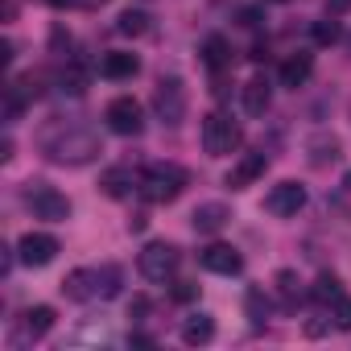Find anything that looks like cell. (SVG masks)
Masks as SVG:
<instances>
[{
    "label": "cell",
    "instance_id": "obj_13",
    "mask_svg": "<svg viewBox=\"0 0 351 351\" xmlns=\"http://www.w3.org/2000/svg\"><path fill=\"white\" fill-rule=\"evenodd\" d=\"M228 223H232V211H228L223 203H199L195 215H191V228H195L199 236H219Z\"/></svg>",
    "mask_w": 351,
    "mask_h": 351
},
{
    "label": "cell",
    "instance_id": "obj_8",
    "mask_svg": "<svg viewBox=\"0 0 351 351\" xmlns=\"http://www.w3.org/2000/svg\"><path fill=\"white\" fill-rule=\"evenodd\" d=\"M104 124L116 132V136H141L145 132V112L132 95H116L108 108H104Z\"/></svg>",
    "mask_w": 351,
    "mask_h": 351
},
{
    "label": "cell",
    "instance_id": "obj_28",
    "mask_svg": "<svg viewBox=\"0 0 351 351\" xmlns=\"http://www.w3.org/2000/svg\"><path fill=\"white\" fill-rule=\"evenodd\" d=\"M173 298H178V302H195L199 298V285L195 281H178V285H173Z\"/></svg>",
    "mask_w": 351,
    "mask_h": 351
},
{
    "label": "cell",
    "instance_id": "obj_27",
    "mask_svg": "<svg viewBox=\"0 0 351 351\" xmlns=\"http://www.w3.org/2000/svg\"><path fill=\"white\" fill-rule=\"evenodd\" d=\"M335 326L339 330H351V298H339L335 302Z\"/></svg>",
    "mask_w": 351,
    "mask_h": 351
},
{
    "label": "cell",
    "instance_id": "obj_19",
    "mask_svg": "<svg viewBox=\"0 0 351 351\" xmlns=\"http://www.w3.org/2000/svg\"><path fill=\"white\" fill-rule=\"evenodd\" d=\"M215 339V318L211 314H191L186 322H182V343L186 347H203V343H211Z\"/></svg>",
    "mask_w": 351,
    "mask_h": 351
},
{
    "label": "cell",
    "instance_id": "obj_22",
    "mask_svg": "<svg viewBox=\"0 0 351 351\" xmlns=\"http://www.w3.org/2000/svg\"><path fill=\"white\" fill-rule=\"evenodd\" d=\"M310 298H314V302H322V306H335V302L343 298V281H339L335 273H318V277H314V285H310Z\"/></svg>",
    "mask_w": 351,
    "mask_h": 351
},
{
    "label": "cell",
    "instance_id": "obj_21",
    "mask_svg": "<svg viewBox=\"0 0 351 351\" xmlns=\"http://www.w3.org/2000/svg\"><path fill=\"white\" fill-rule=\"evenodd\" d=\"M203 62H207L211 71H223V66H232V46H228V38L211 34V38L203 42Z\"/></svg>",
    "mask_w": 351,
    "mask_h": 351
},
{
    "label": "cell",
    "instance_id": "obj_25",
    "mask_svg": "<svg viewBox=\"0 0 351 351\" xmlns=\"http://www.w3.org/2000/svg\"><path fill=\"white\" fill-rule=\"evenodd\" d=\"M302 281H298V273H289V269H281L277 273V298H281V306L285 310H293L298 306V298H302V289H298Z\"/></svg>",
    "mask_w": 351,
    "mask_h": 351
},
{
    "label": "cell",
    "instance_id": "obj_35",
    "mask_svg": "<svg viewBox=\"0 0 351 351\" xmlns=\"http://www.w3.org/2000/svg\"><path fill=\"white\" fill-rule=\"evenodd\" d=\"M273 5H285V0H273Z\"/></svg>",
    "mask_w": 351,
    "mask_h": 351
},
{
    "label": "cell",
    "instance_id": "obj_23",
    "mask_svg": "<svg viewBox=\"0 0 351 351\" xmlns=\"http://www.w3.org/2000/svg\"><path fill=\"white\" fill-rule=\"evenodd\" d=\"M145 29H149V13H141V9H124L116 17V34H124V38H141Z\"/></svg>",
    "mask_w": 351,
    "mask_h": 351
},
{
    "label": "cell",
    "instance_id": "obj_5",
    "mask_svg": "<svg viewBox=\"0 0 351 351\" xmlns=\"http://www.w3.org/2000/svg\"><path fill=\"white\" fill-rule=\"evenodd\" d=\"M240 145H244V132H240V124L232 116H223V112L203 116V149L211 157H232Z\"/></svg>",
    "mask_w": 351,
    "mask_h": 351
},
{
    "label": "cell",
    "instance_id": "obj_29",
    "mask_svg": "<svg viewBox=\"0 0 351 351\" xmlns=\"http://www.w3.org/2000/svg\"><path fill=\"white\" fill-rule=\"evenodd\" d=\"M240 25H244V29H256V25H261V13H256V9H240Z\"/></svg>",
    "mask_w": 351,
    "mask_h": 351
},
{
    "label": "cell",
    "instance_id": "obj_33",
    "mask_svg": "<svg viewBox=\"0 0 351 351\" xmlns=\"http://www.w3.org/2000/svg\"><path fill=\"white\" fill-rule=\"evenodd\" d=\"M46 5H54V9H71L75 0H46Z\"/></svg>",
    "mask_w": 351,
    "mask_h": 351
},
{
    "label": "cell",
    "instance_id": "obj_31",
    "mask_svg": "<svg viewBox=\"0 0 351 351\" xmlns=\"http://www.w3.org/2000/svg\"><path fill=\"white\" fill-rule=\"evenodd\" d=\"M351 9V0H326V13L330 17H339V13H347Z\"/></svg>",
    "mask_w": 351,
    "mask_h": 351
},
{
    "label": "cell",
    "instance_id": "obj_2",
    "mask_svg": "<svg viewBox=\"0 0 351 351\" xmlns=\"http://www.w3.org/2000/svg\"><path fill=\"white\" fill-rule=\"evenodd\" d=\"M120 285H124V277H120L116 265H87V269L66 273L62 293L71 302H108V298L120 293Z\"/></svg>",
    "mask_w": 351,
    "mask_h": 351
},
{
    "label": "cell",
    "instance_id": "obj_6",
    "mask_svg": "<svg viewBox=\"0 0 351 351\" xmlns=\"http://www.w3.org/2000/svg\"><path fill=\"white\" fill-rule=\"evenodd\" d=\"M178 248L173 244H165V240H153V244H145L141 248V256H136V269H141V277L145 281H169L173 273H178Z\"/></svg>",
    "mask_w": 351,
    "mask_h": 351
},
{
    "label": "cell",
    "instance_id": "obj_4",
    "mask_svg": "<svg viewBox=\"0 0 351 351\" xmlns=\"http://www.w3.org/2000/svg\"><path fill=\"white\" fill-rule=\"evenodd\" d=\"M186 104H191V95H186V83L178 75H161L157 79V87H153V112H157V120L165 128H178L186 120Z\"/></svg>",
    "mask_w": 351,
    "mask_h": 351
},
{
    "label": "cell",
    "instance_id": "obj_10",
    "mask_svg": "<svg viewBox=\"0 0 351 351\" xmlns=\"http://www.w3.org/2000/svg\"><path fill=\"white\" fill-rule=\"evenodd\" d=\"M306 207V186L302 182H277L273 191H269V199H265V211L269 215H281V219H289V215H298Z\"/></svg>",
    "mask_w": 351,
    "mask_h": 351
},
{
    "label": "cell",
    "instance_id": "obj_30",
    "mask_svg": "<svg viewBox=\"0 0 351 351\" xmlns=\"http://www.w3.org/2000/svg\"><path fill=\"white\" fill-rule=\"evenodd\" d=\"M128 314H132V318H145V314H149V298H132Z\"/></svg>",
    "mask_w": 351,
    "mask_h": 351
},
{
    "label": "cell",
    "instance_id": "obj_36",
    "mask_svg": "<svg viewBox=\"0 0 351 351\" xmlns=\"http://www.w3.org/2000/svg\"><path fill=\"white\" fill-rule=\"evenodd\" d=\"M347 46H351V38H347Z\"/></svg>",
    "mask_w": 351,
    "mask_h": 351
},
{
    "label": "cell",
    "instance_id": "obj_7",
    "mask_svg": "<svg viewBox=\"0 0 351 351\" xmlns=\"http://www.w3.org/2000/svg\"><path fill=\"white\" fill-rule=\"evenodd\" d=\"M25 207H29L38 219H50V223L71 219V199H66L62 191H54L50 182H29V186H25Z\"/></svg>",
    "mask_w": 351,
    "mask_h": 351
},
{
    "label": "cell",
    "instance_id": "obj_15",
    "mask_svg": "<svg viewBox=\"0 0 351 351\" xmlns=\"http://www.w3.org/2000/svg\"><path fill=\"white\" fill-rule=\"evenodd\" d=\"M314 75V54H306V50H298V54H289L285 62H281V71H277V79H281V87H289V91H298V87H306V79Z\"/></svg>",
    "mask_w": 351,
    "mask_h": 351
},
{
    "label": "cell",
    "instance_id": "obj_9",
    "mask_svg": "<svg viewBox=\"0 0 351 351\" xmlns=\"http://www.w3.org/2000/svg\"><path fill=\"white\" fill-rule=\"evenodd\" d=\"M54 256H58V240H54L50 232H25V236L17 240V261L29 265V269H42V265H50Z\"/></svg>",
    "mask_w": 351,
    "mask_h": 351
},
{
    "label": "cell",
    "instance_id": "obj_17",
    "mask_svg": "<svg viewBox=\"0 0 351 351\" xmlns=\"http://www.w3.org/2000/svg\"><path fill=\"white\" fill-rule=\"evenodd\" d=\"M306 153H310V165L314 169H326V165H335L343 157V145H339L335 132H318V136L306 141Z\"/></svg>",
    "mask_w": 351,
    "mask_h": 351
},
{
    "label": "cell",
    "instance_id": "obj_12",
    "mask_svg": "<svg viewBox=\"0 0 351 351\" xmlns=\"http://www.w3.org/2000/svg\"><path fill=\"white\" fill-rule=\"evenodd\" d=\"M265 169H269V153H265V149H261V153H244V157L228 169V178H223V182H228L232 191H244V186H252V182L261 178Z\"/></svg>",
    "mask_w": 351,
    "mask_h": 351
},
{
    "label": "cell",
    "instance_id": "obj_20",
    "mask_svg": "<svg viewBox=\"0 0 351 351\" xmlns=\"http://www.w3.org/2000/svg\"><path fill=\"white\" fill-rule=\"evenodd\" d=\"M54 318H58V314H54V306H29L21 326H25V335L38 343V339H46V335L54 330Z\"/></svg>",
    "mask_w": 351,
    "mask_h": 351
},
{
    "label": "cell",
    "instance_id": "obj_34",
    "mask_svg": "<svg viewBox=\"0 0 351 351\" xmlns=\"http://www.w3.org/2000/svg\"><path fill=\"white\" fill-rule=\"evenodd\" d=\"M343 191H347V195H351V169H347V173H343Z\"/></svg>",
    "mask_w": 351,
    "mask_h": 351
},
{
    "label": "cell",
    "instance_id": "obj_24",
    "mask_svg": "<svg viewBox=\"0 0 351 351\" xmlns=\"http://www.w3.org/2000/svg\"><path fill=\"white\" fill-rule=\"evenodd\" d=\"M244 314H248L252 322H265V318L273 314V298H269L265 289H248V293H244Z\"/></svg>",
    "mask_w": 351,
    "mask_h": 351
},
{
    "label": "cell",
    "instance_id": "obj_14",
    "mask_svg": "<svg viewBox=\"0 0 351 351\" xmlns=\"http://www.w3.org/2000/svg\"><path fill=\"white\" fill-rule=\"evenodd\" d=\"M99 191H104L108 199H128L132 191H141V173H132L128 165H112V169H104Z\"/></svg>",
    "mask_w": 351,
    "mask_h": 351
},
{
    "label": "cell",
    "instance_id": "obj_3",
    "mask_svg": "<svg viewBox=\"0 0 351 351\" xmlns=\"http://www.w3.org/2000/svg\"><path fill=\"white\" fill-rule=\"evenodd\" d=\"M186 191V169L173 161H153L141 169V195L149 203H173Z\"/></svg>",
    "mask_w": 351,
    "mask_h": 351
},
{
    "label": "cell",
    "instance_id": "obj_26",
    "mask_svg": "<svg viewBox=\"0 0 351 351\" xmlns=\"http://www.w3.org/2000/svg\"><path fill=\"white\" fill-rule=\"evenodd\" d=\"M339 38H343V34H339V21H330V17H326V21H314V42H318V46H335Z\"/></svg>",
    "mask_w": 351,
    "mask_h": 351
},
{
    "label": "cell",
    "instance_id": "obj_1",
    "mask_svg": "<svg viewBox=\"0 0 351 351\" xmlns=\"http://www.w3.org/2000/svg\"><path fill=\"white\" fill-rule=\"evenodd\" d=\"M42 149L54 165H87L104 153L99 136L83 124H71V128H58V132H46L42 136Z\"/></svg>",
    "mask_w": 351,
    "mask_h": 351
},
{
    "label": "cell",
    "instance_id": "obj_11",
    "mask_svg": "<svg viewBox=\"0 0 351 351\" xmlns=\"http://www.w3.org/2000/svg\"><path fill=\"white\" fill-rule=\"evenodd\" d=\"M199 265H203L207 273H219V277L244 273V256H240L232 244H207V248L199 252Z\"/></svg>",
    "mask_w": 351,
    "mask_h": 351
},
{
    "label": "cell",
    "instance_id": "obj_16",
    "mask_svg": "<svg viewBox=\"0 0 351 351\" xmlns=\"http://www.w3.org/2000/svg\"><path fill=\"white\" fill-rule=\"evenodd\" d=\"M240 104H244L248 116H265L269 104H273V87H269V79H265V75H252V79L240 87Z\"/></svg>",
    "mask_w": 351,
    "mask_h": 351
},
{
    "label": "cell",
    "instance_id": "obj_18",
    "mask_svg": "<svg viewBox=\"0 0 351 351\" xmlns=\"http://www.w3.org/2000/svg\"><path fill=\"white\" fill-rule=\"evenodd\" d=\"M136 71H141V58H136V54H128V50H112V54H104V62H99V75H104V79H112V83L132 79Z\"/></svg>",
    "mask_w": 351,
    "mask_h": 351
},
{
    "label": "cell",
    "instance_id": "obj_32",
    "mask_svg": "<svg viewBox=\"0 0 351 351\" xmlns=\"http://www.w3.org/2000/svg\"><path fill=\"white\" fill-rule=\"evenodd\" d=\"M128 232H145V215H132L128 219Z\"/></svg>",
    "mask_w": 351,
    "mask_h": 351
}]
</instances>
